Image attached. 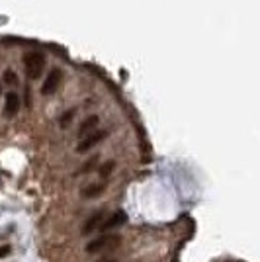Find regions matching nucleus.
<instances>
[{
    "label": "nucleus",
    "instance_id": "obj_2",
    "mask_svg": "<svg viewBox=\"0 0 260 262\" xmlns=\"http://www.w3.org/2000/svg\"><path fill=\"white\" fill-rule=\"evenodd\" d=\"M122 243V239L118 235H104V237L92 241L90 245H86V252H102V250H111L115 249Z\"/></svg>",
    "mask_w": 260,
    "mask_h": 262
},
{
    "label": "nucleus",
    "instance_id": "obj_13",
    "mask_svg": "<svg viewBox=\"0 0 260 262\" xmlns=\"http://www.w3.org/2000/svg\"><path fill=\"white\" fill-rule=\"evenodd\" d=\"M6 254H10V245H6V247H0V256H6Z\"/></svg>",
    "mask_w": 260,
    "mask_h": 262
},
{
    "label": "nucleus",
    "instance_id": "obj_9",
    "mask_svg": "<svg viewBox=\"0 0 260 262\" xmlns=\"http://www.w3.org/2000/svg\"><path fill=\"white\" fill-rule=\"evenodd\" d=\"M104 188H106V184H92V186L82 190V196H84V198H96L98 194L104 192Z\"/></svg>",
    "mask_w": 260,
    "mask_h": 262
},
{
    "label": "nucleus",
    "instance_id": "obj_10",
    "mask_svg": "<svg viewBox=\"0 0 260 262\" xmlns=\"http://www.w3.org/2000/svg\"><path fill=\"white\" fill-rule=\"evenodd\" d=\"M4 80H6V84H12V86H16V84H18V76H16V73H14V71H10V69L4 73Z\"/></svg>",
    "mask_w": 260,
    "mask_h": 262
},
{
    "label": "nucleus",
    "instance_id": "obj_3",
    "mask_svg": "<svg viewBox=\"0 0 260 262\" xmlns=\"http://www.w3.org/2000/svg\"><path fill=\"white\" fill-rule=\"evenodd\" d=\"M106 135H108V131H92V133H88L86 137H82V141L78 143L76 153H88L94 145H98L102 139H106Z\"/></svg>",
    "mask_w": 260,
    "mask_h": 262
},
{
    "label": "nucleus",
    "instance_id": "obj_1",
    "mask_svg": "<svg viewBox=\"0 0 260 262\" xmlns=\"http://www.w3.org/2000/svg\"><path fill=\"white\" fill-rule=\"evenodd\" d=\"M24 69H25V76L30 80H37L43 69H45V55L39 53V51H30L24 55Z\"/></svg>",
    "mask_w": 260,
    "mask_h": 262
},
{
    "label": "nucleus",
    "instance_id": "obj_4",
    "mask_svg": "<svg viewBox=\"0 0 260 262\" xmlns=\"http://www.w3.org/2000/svg\"><path fill=\"white\" fill-rule=\"evenodd\" d=\"M59 82H61V71L59 69H51L47 78H45V82H43V86H41V94L49 96L53 92H57Z\"/></svg>",
    "mask_w": 260,
    "mask_h": 262
},
{
    "label": "nucleus",
    "instance_id": "obj_5",
    "mask_svg": "<svg viewBox=\"0 0 260 262\" xmlns=\"http://www.w3.org/2000/svg\"><path fill=\"white\" fill-rule=\"evenodd\" d=\"M125 221H127V215L124 212H115L111 213L110 217H106L98 229L100 231H110V229H115V227H122Z\"/></svg>",
    "mask_w": 260,
    "mask_h": 262
},
{
    "label": "nucleus",
    "instance_id": "obj_12",
    "mask_svg": "<svg viewBox=\"0 0 260 262\" xmlns=\"http://www.w3.org/2000/svg\"><path fill=\"white\" fill-rule=\"evenodd\" d=\"M113 166H115V164H113V161L106 162V164H104V166L100 168V174H102V176H108L111 172V170H113Z\"/></svg>",
    "mask_w": 260,
    "mask_h": 262
},
{
    "label": "nucleus",
    "instance_id": "obj_7",
    "mask_svg": "<svg viewBox=\"0 0 260 262\" xmlns=\"http://www.w3.org/2000/svg\"><path fill=\"white\" fill-rule=\"evenodd\" d=\"M106 219V212L104 210H100V212H96L90 219H86V223L82 225V235H88V233H92V231H96L100 225H102V221Z\"/></svg>",
    "mask_w": 260,
    "mask_h": 262
},
{
    "label": "nucleus",
    "instance_id": "obj_11",
    "mask_svg": "<svg viewBox=\"0 0 260 262\" xmlns=\"http://www.w3.org/2000/svg\"><path fill=\"white\" fill-rule=\"evenodd\" d=\"M73 118H74V110H69V112L63 113V118H61V122H59V124H61L63 127H67V125H69V122H71Z\"/></svg>",
    "mask_w": 260,
    "mask_h": 262
},
{
    "label": "nucleus",
    "instance_id": "obj_6",
    "mask_svg": "<svg viewBox=\"0 0 260 262\" xmlns=\"http://www.w3.org/2000/svg\"><path fill=\"white\" fill-rule=\"evenodd\" d=\"M20 112V98L16 92H8L6 94V102H4V115L6 118H14Z\"/></svg>",
    "mask_w": 260,
    "mask_h": 262
},
{
    "label": "nucleus",
    "instance_id": "obj_8",
    "mask_svg": "<svg viewBox=\"0 0 260 262\" xmlns=\"http://www.w3.org/2000/svg\"><path fill=\"white\" fill-rule=\"evenodd\" d=\"M100 118L98 115H90V118H86L82 124H80V127H78V135H80V139L86 137L88 133H92V129L98 125Z\"/></svg>",
    "mask_w": 260,
    "mask_h": 262
}]
</instances>
